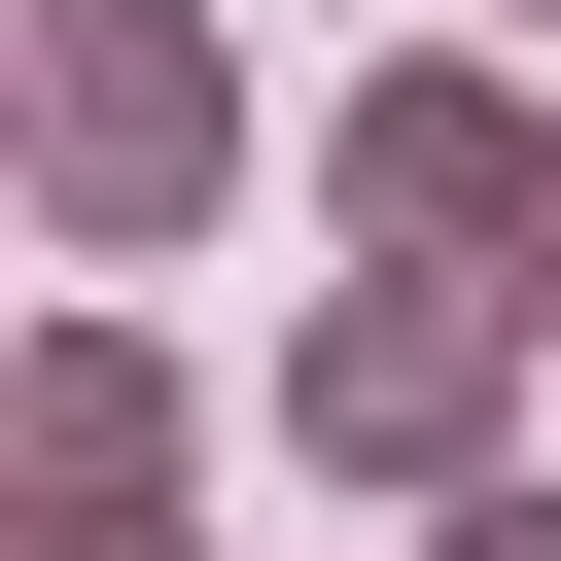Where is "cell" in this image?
<instances>
[{"instance_id":"cell-1","label":"cell","mask_w":561,"mask_h":561,"mask_svg":"<svg viewBox=\"0 0 561 561\" xmlns=\"http://www.w3.org/2000/svg\"><path fill=\"white\" fill-rule=\"evenodd\" d=\"M561 316L526 280H351L316 351H280V456H351V491H491V386H526Z\"/></svg>"},{"instance_id":"cell-2","label":"cell","mask_w":561,"mask_h":561,"mask_svg":"<svg viewBox=\"0 0 561 561\" xmlns=\"http://www.w3.org/2000/svg\"><path fill=\"white\" fill-rule=\"evenodd\" d=\"M35 175H70V245H175V210L245 175V70H210V0H35Z\"/></svg>"},{"instance_id":"cell-3","label":"cell","mask_w":561,"mask_h":561,"mask_svg":"<svg viewBox=\"0 0 561 561\" xmlns=\"http://www.w3.org/2000/svg\"><path fill=\"white\" fill-rule=\"evenodd\" d=\"M526 175H561V140H526V70H386V105H351V245H421V280H491V245H526Z\"/></svg>"},{"instance_id":"cell-4","label":"cell","mask_w":561,"mask_h":561,"mask_svg":"<svg viewBox=\"0 0 561 561\" xmlns=\"http://www.w3.org/2000/svg\"><path fill=\"white\" fill-rule=\"evenodd\" d=\"M140 491H175V351L70 316V351H35V526H140Z\"/></svg>"},{"instance_id":"cell-5","label":"cell","mask_w":561,"mask_h":561,"mask_svg":"<svg viewBox=\"0 0 561 561\" xmlns=\"http://www.w3.org/2000/svg\"><path fill=\"white\" fill-rule=\"evenodd\" d=\"M421 561H561V491H456V526H421Z\"/></svg>"},{"instance_id":"cell-6","label":"cell","mask_w":561,"mask_h":561,"mask_svg":"<svg viewBox=\"0 0 561 561\" xmlns=\"http://www.w3.org/2000/svg\"><path fill=\"white\" fill-rule=\"evenodd\" d=\"M491 280H526V316H561V175H526V245H491Z\"/></svg>"}]
</instances>
